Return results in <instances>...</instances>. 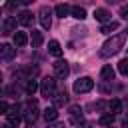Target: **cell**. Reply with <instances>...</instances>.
Listing matches in <instances>:
<instances>
[{"label":"cell","mask_w":128,"mask_h":128,"mask_svg":"<svg viewBox=\"0 0 128 128\" xmlns=\"http://www.w3.org/2000/svg\"><path fill=\"white\" fill-rule=\"evenodd\" d=\"M70 14H72V16L76 18V20H84V18H86V10H84L82 6H72Z\"/></svg>","instance_id":"20"},{"label":"cell","mask_w":128,"mask_h":128,"mask_svg":"<svg viewBox=\"0 0 128 128\" xmlns=\"http://www.w3.org/2000/svg\"><path fill=\"white\" fill-rule=\"evenodd\" d=\"M94 18H96L98 22L106 24V22H110V12H108L106 8H96V10H94Z\"/></svg>","instance_id":"9"},{"label":"cell","mask_w":128,"mask_h":128,"mask_svg":"<svg viewBox=\"0 0 128 128\" xmlns=\"http://www.w3.org/2000/svg\"><path fill=\"white\" fill-rule=\"evenodd\" d=\"M16 56V48L12 44H0V62H8Z\"/></svg>","instance_id":"7"},{"label":"cell","mask_w":128,"mask_h":128,"mask_svg":"<svg viewBox=\"0 0 128 128\" xmlns=\"http://www.w3.org/2000/svg\"><path fill=\"white\" fill-rule=\"evenodd\" d=\"M26 42H28V36H26V32H20V30H16V32H14V46H16V48H22V46H26Z\"/></svg>","instance_id":"13"},{"label":"cell","mask_w":128,"mask_h":128,"mask_svg":"<svg viewBox=\"0 0 128 128\" xmlns=\"http://www.w3.org/2000/svg\"><path fill=\"white\" fill-rule=\"evenodd\" d=\"M0 34H2V28H0Z\"/></svg>","instance_id":"34"},{"label":"cell","mask_w":128,"mask_h":128,"mask_svg":"<svg viewBox=\"0 0 128 128\" xmlns=\"http://www.w3.org/2000/svg\"><path fill=\"white\" fill-rule=\"evenodd\" d=\"M120 16H122L124 20H128V4H124V6H120Z\"/></svg>","instance_id":"25"},{"label":"cell","mask_w":128,"mask_h":128,"mask_svg":"<svg viewBox=\"0 0 128 128\" xmlns=\"http://www.w3.org/2000/svg\"><path fill=\"white\" fill-rule=\"evenodd\" d=\"M38 20H40V24H42V28H50L52 26V10L48 8V6H42L40 8V12H38Z\"/></svg>","instance_id":"6"},{"label":"cell","mask_w":128,"mask_h":128,"mask_svg":"<svg viewBox=\"0 0 128 128\" xmlns=\"http://www.w3.org/2000/svg\"><path fill=\"white\" fill-rule=\"evenodd\" d=\"M52 68H54V76L60 78V80H64V78L70 74V66H68L66 60H56V62L52 64Z\"/></svg>","instance_id":"5"},{"label":"cell","mask_w":128,"mask_h":128,"mask_svg":"<svg viewBox=\"0 0 128 128\" xmlns=\"http://www.w3.org/2000/svg\"><path fill=\"white\" fill-rule=\"evenodd\" d=\"M70 10H72V6H68V4H56L54 6V14L58 18H66L70 14Z\"/></svg>","instance_id":"12"},{"label":"cell","mask_w":128,"mask_h":128,"mask_svg":"<svg viewBox=\"0 0 128 128\" xmlns=\"http://www.w3.org/2000/svg\"><path fill=\"white\" fill-rule=\"evenodd\" d=\"M42 116H44V120H46V122H54V120L58 118V110H56L54 106H50V108H46V110H44V114H42Z\"/></svg>","instance_id":"18"},{"label":"cell","mask_w":128,"mask_h":128,"mask_svg":"<svg viewBox=\"0 0 128 128\" xmlns=\"http://www.w3.org/2000/svg\"><path fill=\"white\" fill-rule=\"evenodd\" d=\"M0 80H2V72H0Z\"/></svg>","instance_id":"33"},{"label":"cell","mask_w":128,"mask_h":128,"mask_svg":"<svg viewBox=\"0 0 128 128\" xmlns=\"http://www.w3.org/2000/svg\"><path fill=\"white\" fill-rule=\"evenodd\" d=\"M10 32H16V18L14 16H8L2 26V34H10Z\"/></svg>","instance_id":"10"},{"label":"cell","mask_w":128,"mask_h":128,"mask_svg":"<svg viewBox=\"0 0 128 128\" xmlns=\"http://www.w3.org/2000/svg\"><path fill=\"white\" fill-rule=\"evenodd\" d=\"M48 128H64L62 124H56V126H48Z\"/></svg>","instance_id":"31"},{"label":"cell","mask_w":128,"mask_h":128,"mask_svg":"<svg viewBox=\"0 0 128 128\" xmlns=\"http://www.w3.org/2000/svg\"><path fill=\"white\" fill-rule=\"evenodd\" d=\"M28 128H32V126H28Z\"/></svg>","instance_id":"36"},{"label":"cell","mask_w":128,"mask_h":128,"mask_svg":"<svg viewBox=\"0 0 128 128\" xmlns=\"http://www.w3.org/2000/svg\"><path fill=\"white\" fill-rule=\"evenodd\" d=\"M38 102L36 100H28L26 102V106H24V112H22V116H24V120L32 126L34 122H36V118H38Z\"/></svg>","instance_id":"2"},{"label":"cell","mask_w":128,"mask_h":128,"mask_svg":"<svg viewBox=\"0 0 128 128\" xmlns=\"http://www.w3.org/2000/svg\"><path fill=\"white\" fill-rule=\"evenodd\" d=\"M2 128H18V126H16V124H12V122H6Z\"/></svg>","instance_id":"27"},{"label":"cell","mask_w":128,"mask_h":128,"mask_svg":"<svg viewBox=\"0 0 128 128\" xmlns=\"http://www.w3.org/2000/svg\"><path fill=\"white\" fill-rule=\"evenodd\" d=\"M124 100H126V104H128V94H126V98H124Z\"/></svg>","instance_id":"32"},{"label":"cell","mask_w":128,"mask_h":128,"mask_svg":"<svg viewBox=\"0 0 128 128\" xmlns=\"http://www.w3.org/2000/svg\"><path fill=\"white\" fill-rule=\"evenodd\" d=\"M6 8H8V10H14V8H16V4H14V2H8V4H6Z\"/></svg>","instance_id":"28"},{"label":"cell","mask_w":128,"mask_h":128,"mask_svg":"<svg viewBox=\"0 0 128 128\" xmlns=\"http://www.w3.org/2000/svg\"><path fill=\"white\" fill-rule=\"evenodd\" d=\"M84 128H94V124H90V122H86V124H84Z\"/></svg>","instance_id":"29"},{"label":"cell","mask_w":128,"mask_h":128,"mask_svg":"<svg viewBox=\"0 0 128 128\" xmlns=\"http://www.w3.org/2000/svg\"><path fill=\"white\" fill-rule=\"evenodd\" d=\"M122 128H128V120H124V122H122Z\"/></svg>","instance_id":"30"},{"label":"cell","mask_w":128,"mask_h":128,"mask_svg":"<svg viewBox=\"0 0 128 128\" xmlns=\"http://www.w3.org/2000/svg\"><path fill=\"white\" fill-rule=\"evenodd\" d=\"M8 110H10V104L6 100H0V114H8Z\"/></svg>","instance_id":"24"},{"label":"cell","mask_w":128,"mask_h":128,"mask_svg":"<svg viewBox=\"0 0 128 128\" xmlns=\"http://www.w3.org/2000/svg\"><path fill=\"white\" fill-rule=\"evenodd\" d=\"M112 122H114V114H110V112H108V114L100 116V124H102V126H106V128H108V126H112Z\"/></svg>","instance_id":"22"},{"label":"cell","mask_w":128,"mask_h":128,"mask_svg":"<svg viewBox=\"0 0 128 128\" xmlns=\"http://www.w3.org/2000/svg\"><path fill=\"white\" fill-rule=\"evenodd\" d=\"M74 92L76 94H86V92H90L92 88H94V80L90 78V76H82V78H78L76 82H74Z\"/></svg>","instance_id":"4"},{"label":"cell","mask_w":128,"mask_h":128,"mask_svg":"<svg viewBox=\"0 0 128 128\" xmlns=\"http://www.w3.org/2000/svg\"><path fill=\"white\" fill-rule=\"evenodd\" d=\"M108 128H114V126H108Z\"/></svg>","instance_id":"35"},{"label":"cell","mask_w":128,"mask_h":128,"mask_svg":"<svg viewBox=\"0 0 128 128\" xmlns=\"http://www.w3.org/2000/svg\"><path fill=\"white\" fill-rule=\"evenodd\" d=\"M52 100H54V108H58V106H64V104L68 102V94H66L64 90H62V92H56Z\"/></svg>","instance_id":"15"},{"label":"cell","mask_w":128,"mask_h":128,"mask_svg":"<svg viewBox=\"0 0 128 128\" xmlns=\"http://www.w3.org/2000/svg\"><path fill=\"white\" fill-rule=\"evenodd\" d=\"M18 22L22 24V26H32V22H34V16H32V12H28V10H22L20 14H18Z\"/></svg>","instance_id":"8"},{"label":"cell","mask_w":128,"mask_h":128,"mask_svg":"<svg viewBox=\"0 0 128 128\" xmlns=\"http://www.w3.org/2000/svg\"><path fill=\"white\" fill-rule=\"evenodd\" d=\"M80 112H82L80 106H70V116H76V114H80Z\"/></svg>","instance_id":"26"},{"label":"cell","mask_w":128,"mask_h":128,"mask_svg":"<svg viewBox=\"0 0 128 128\" xmlns=\"http://www.w3.org/2000/svg\"><path fill=\"white\" fill-rule=\"evenodd\" d=\"M118 72L124 74V76H128V58H122L118 62Z\"/></svg>","instance_id":"23"},{"label":"cell","mask_w":128,"mask_h":128,"mask_svg":"<svg viewBox=\"0 0 128 128\" xmlns=\"http://www.w3.org/2000/svg\"><path fill=\"white\" fill-rule=\"evenodd\" d=\"M114 30H118V22H116V20H110V22L102 24V28H100L102 34H112Z\"/></svg>","instance_id":"17"},{"label":"cell","mask_w":128,"mask_h":128,"mask_svg":"<svg viewBox=\"0 0 128 128\" xmlns=\"http://www.w3.org/2000/svg\"><path fill=\"white\" fill-rule=\"evenodd\" d=\"M0 14H2V10H0Z\"/></svg>","instance_id":"37"},{"label":"cell","mask_w":128,"mask_h":128,"mask_svg":"<svg viewBox=\"0 0 128 128\" xmlns=\"http://www.w3.org/2000/svg\"><path fill=\"white\" fill-rule=\"evenodd\" d=\"M124 42H126V34H114L112 38H108L104 44H102V48H100V56L102 58H110V56H114L116 52H120L122 48H124Z\"/></svg>","instance_id":"1"},{"label":"cell","mask_w":128,"mask_h":128,"mask_svg":"<svg viewBox=\"0 0 128 128\" xmlns=\"http://www.w3.org/2000/svg\"><path fill=\"white\" fill-rule=\"evenodd\" d=\"M108 108H110V114H120L122 112V102L118 100V98H114V100H110V104H108Z\"/></svg>","instance_id":"19"},{"label":"cell","mask_w":128,"mask_h":128,"mask_svg":"<svg viewBox=\"0 0 128 128\" xmlns=\"http://www.w3.org/2000/svg\"><path fill=\"white\" fill-rule=\"evenodd\" d=\"M40 94L44 98H54V94H56V80L52 76L42 78V82H40Z\"/></svg>","instance_id":"3"},{"label":"cell","mask_w":128,"mask_h":128,"mask_svg":"<svg viewBox=\"0 0 128 128\" xmlns=\"http://www.w3.org/2000/svg\"><path fill=\"white\" fill-rule=\"evenodd\" d=\"M42 32H38V30H32V34H30V42H32V48H40L42 46Z\"/></svg>","instance_id":"16"},{"label":"cell","mask_w":128,"mask_h":128,"mask_svg":"<svg viewBox=\"0 0 128 128\" xmlns=\"http://www.w3.org/2000/svg\"><path fill=\"white\" fill-rule=\"evenodd\" d=\"M114 74H116V72H114V68H112V66H108V64H106V66H102V70H100V78H102L104 82H112V80H114Z\"/></svg>","instance_id":"11"},{"label":"cell","mask_w":128,"mask_h":128,"mask_svg":"<svg viewBox=\"0 0 128 128\" xmlns=\"http://www.w3.org/2000/svg\"><path fill=\"white\" fill-rule=\"evenodd\" d=\"M36 90H40V84H38V80H34V78H28V82H26V94H34Z\"/></svg>","instance_id":"21"},{"label":"cell","mask_w":128,"mask_h":128,"mask_svg":"<svg viewBox=\"0 0 128 128\" xmlns=\"http://www.w3.org/2000/svg\"><path fill=\"white\" fill-rule=\"evenodd\" d=\"M48 52H50L52 56L60 58V56H62V46H60V42H58V40H50V42H48Z\"/></svg>","instance_id":"14"}]
</instances>
